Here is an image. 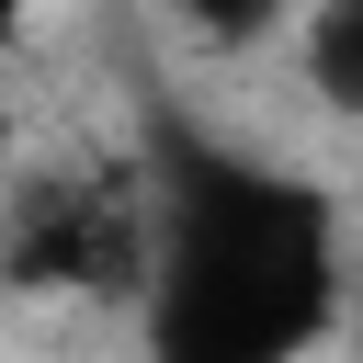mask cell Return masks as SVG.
Wrapping results in <instances>:
<instances>
[{
    "label": "cell",
    "mask_w": 363,
    "mask_h": 363,
    "mask_svg": "<svg viewBox=\"0 0 363 363\" xmlns=\"http://www.w3.org/2000/svg\"><path fill=\"white\" fill-rule=\"evenodd\" d=\"M159 227L136 340L147 363H306L352 318V204L318 170H284L227 136L147 147Z\"/></svg>",
    "instance_id": "obj_1"
},
{
    "label": "cell",
    "mask_w": 363,
    "mask_h": 363,
    "mask_svg": "<svg viewBox=\"0 0 363 363\" xmlns=\"http://www.w3.org/2000/svg\"><path fill=\"white\" fill-rule=\"evenodd\" d=\"M147 227H159L147 159H45V170H11V193H0V284L11 295L136 306L147 295Z\"/></svg>",
    "instance_id": "obj_2"
},
{
    "label": "cell",
    "mask_w": 363,
    "mask_h": 363,
    "mask_svg": "<svg viewBox=\"0 0 363 363\" xmlns=\"http://www.w3.org/2000/svg\"><path fill=\"white\" fill-rule=\"evenodd\" d=\"M295 68H306V91L329 113L363 125V0H306L295 11Z\"/></svg>",
    "instance_id": "obj_3"
},
{
    "label": "cell",
    "mask_w": 363,
    "mask_h": 363,
    "mask_svg": "<svg viewBox=\"0 0 363 363\" xmlns=\"http://www.w3.org/2000/svg\"><path fill=\"white\" fill-rule=\"evenodd\" d=\"M295 11H306V0H170V23H182L193 45H216V57H238V45H272Z\"/></svg>",
    "instance_id": "obj_4"
},
{
    "label": "cell",
    "mask_w": 363,
    "mask_h": 363,
    "mask_svg": "<svg viewBox=\"0 0 363 363\" xmlns=\"http://www.w3.org/2000/svg\"><path fill=\"white\" fill-rule=\"evenodd\" d=\"M340 340H352V363H363V227H352V318H340Z\"/></svg>",
    "instance_id": "obj_5"
},
{
    "label": "cell",
    "mask_w": 363,
    "mask_h": 363,
    "mask_svg": "<svg viewBox=\"0 0 363 363\" xmlns=\"http://www.w3.org/2000/svg\"><path fill=\"white\" fill-rule=\"evenodd\" d=\"M11 170H23V125H11V102H0V193H11Z\"/></svg>",
    "instance_id": "obj_6"
},
{
    "label": "cell",
    "mask_w": 363,
    "mask_h": 363,
    "mask_svg": "<svg viewBox=\"0 0 363 363\" xmlns=\"http://www.w3.org/2000/svg\"><path fill=\"white\" fill-rule=\"evenodd\" d=\"M23 23H34V0H0V57L23 45Z\"/></svg>",
    "instance_id": "obj_7"
}]
</instances>
